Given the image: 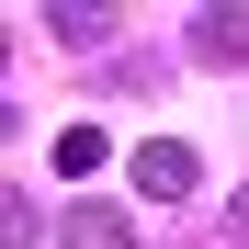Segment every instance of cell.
Returning a JSON list of instances; mask_svg holds the SVG:
<instances>
[{"mask_svg": "<svg viewBox=\"0 0 249 249\" xmlns=\"http://www.w3.org/2000/svg\"><path fill=\"white\" fill-rule=\"evenodd\" d=\"M193 181H204V159H193L181 136H147V147H136V193H159V204H193Z\"/></svg>", "mask_w": 249, "mask_h": 249, "instance_id": "1", "label": "cell"}, {"mask_svg": "<svg viewBox=\"0 0 249 249\" xmlns=\"http://www.w3.org/2000/svg\"><path fill=\"white\" fill-rule=\"evenodd\" d=\"M46 34L91 57V46H113V34H124V12H113V0H46Z\"/></svg>", "mask_w": 249, "mask_h": 249, "instance_id": "2", "label": "cell"}, {"mask_svg": "<svg viewBox=\"0 0 249 249\" xmlns=\"http://www.w3.org/2000/svg\"><path fill=\"white\" fill-rule=\"evenodd\" d=\"M193 68H249V12H193Z\"/></svg>", "mask_w": 249, "mask_h": 249, "instance_id": "3", "label": "cell"}, {"mask_svg": "<svg viewBox=\"0 0 249 249\" xmlns=\"http://www.w3.org/2000/svg\"><path fill=\"white\" fill-rule=\"evenodd\" d=\"M68 249H136V227L113 215V204H68V227H57Z\"/></svg>", "mask_w": 249, "mask_h": 249, "instance_id": "4", "label": "cell"}, {"mask_svg": "<svg viewBox=\"0 0 249 249\" xmlns=\"http://www.w3.org/2000/svg\"><path fill=\"white\" fill-rule=\"evenodd\" d=\"M57 170H102V124H68L57 136Z\"/></svg>", "mask_w": 249, "mask_h": 249, "instance_id": "5", "label": "cell"}, {"mask_svg": "<svg viewBox=\"0 0 249 249\" xmlns=\"http://www.w3.org/2000/svg\"><path fill=\"white\" fill-rule=\"evenodd\" d=\"M34 227H46V215H34V204L12 193V204H0V249H34Z\"/></svg>", "mask_w": 249, "mask_h": 249, "instance_id": "6", "label": "cell"}, {"mask_svg": "<svg viewBox=\"0 0 249 249\" xmlns=\"http://www.w3.org/2000/svg\"><path fill=\"white\" fill-rule=\"evenodd\" d=\"M215 238H227V249H249V193H227V215H215Z\"/></svg>", "mask_w": 249, "mask_h": 249, "instance_id": "7", "label": "cell"}]
</instances>
